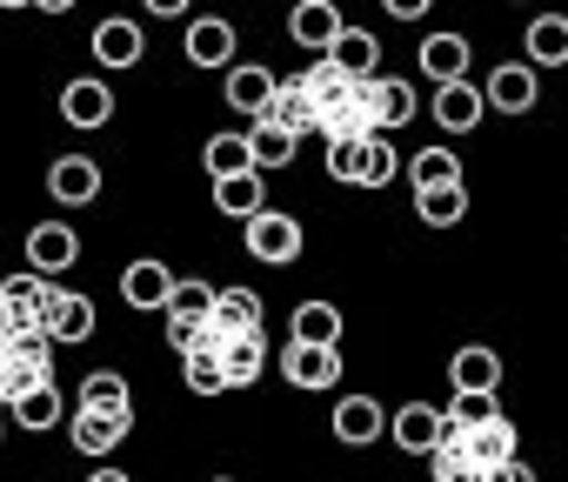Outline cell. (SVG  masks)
<instances>
[{"label": "cell", "mask_w": 568, "mask_h": 482, "mask_svg": "<svg viewBox=\"0 0 568 482\" xmlns=\"http://www.w3.org/2000/svg\"><path fill=\"white\" fill-rule=\"evenodd\" d=\"M54 335H8V349H0V395L8 402H21V395H34V389H48L54 382Z\"/></svg>", "instance_id": "obj_1"}, {"label": "cell", "mask_w": 568, "mask_h": 482, "mask_svg": "<svg viewBox=\"0 0 568 482\" xmlns=\"http://www.w3.org/2000/svg\"><path fill=\"white\" fill-rule=\"evenodd\" d=\"M48 295H54L48 275H8V289H0V322H8V335H48Z\"/></svg>", "instance_id": "obj_2"}, {"label": "cell", "mask_w": 568, "mask_h": 482, "mask_svg": "<svg viewBox=\"0 0 568 482\" xmlns=\"http://www.w3.org/2000/svg\"><path fill=\"white\" fill-rule=\"evenodd\" d=\"M247 255L267 262V269L295 262V255H302V221H295V214H281V208L254 214V221H247Z\"/></svg>", "instance_id": "obj_3"}, {"label": "cell", "mask_w": 568, "mask_h": 482, "mask_svg": "<svg viewBox=\"0 0 568 482\" xmlns=\"http://www.w3.org/2000/svg\"><path fill=\"white\" fill-rule=\"evenodd\" d=\"M388 435H395V449H408V455H435L442 435H448V409H435V402H402L395 422H388Z\"/></svg>", "instance_id": "obj_4"}, {"label": "cell", "mask_w": 568, "mask_h": 482, "mask_svg": "<svg viewBox=\"0 0 568 482\" xmlns=\"http://www.w3.org/2000/svg\"><path fill=\"white\" fill-rule=\"evenodd\" d=\"M288 34L328 61V54H335V41L348 34V21H342V8H335V0H295V14H288Z\"/></svg>", "instance_id": "obj_5"}, {"label": "cell", "mask_w": 568, "mask_h": 482, "mask_svg": "<svg viewBox=\"0 0 568 482\" xmlns=\"http://www.w3.org/2000/svg\"><path fill=\"white\" fill-rule=\"evenodd\" d=\"M241 335H261V295H254V289H221V309H214L201 349H227V342H241Z\"/></svg>", "instance_id": "obj_6"}, {"label": "cell", "mask_w": 568, "mask_h": 482, "mask_svg": "<svg viewBox=\"0 0 568 482\" xmlns=\"http://www.w3.org/2000/svg\"><path fill=\"white\" fill-rule=\"evenodd\" d=\"M274 94H281V81H274L261 61H234V68H227V108H234V114H247V121H267Z\"/></svg>", "instance_id": "obj_7"}, {"label": "cell", "mask_w": 568, "mask_h": 482, "mask_svg": "<svg viewBox=\"0 0 568 482\" xmlns=\"http://www.w3.org/2000/svg\"><path fill=\"white\" fill-rule=\"evenodd\" d=\"M148 54V34L128 21V14H108L101 28H94V68H108V74H121V68H134Z\"/></svg>", "instance_id": "obj_8"}, {"label": "cell", "mask_w": 568, "mask_h": 482, "mask_svg": "<svg viewBox=\"0 0 568 482\" xmlns=\"http://www.w3.org/2000/svg\"><path fill=\"white\" fill-rule=\"evenodd\" d=\"M181 48H187V61L194 68H234V28L221 21V14H201V21H187L181 28Z\"/></svg>", "instance_id": "obj_9"}, {"label": "cell", "mask_w": 568, "mask_h": 482, "mask_svg": "<svg viewBox=\"0 0 568 482\" xmlns=\"http://www.w3.org/2000/svg\"><path fill=\"white\" fill-rule=\"evenodd\" d=\"M481 94H488V108H495V114H528V108H535V94H541L535 61H515V68L501 61V68L481 81Z\"/></svg>", "instance_id": "obj_10"}, {"label": "cell", "mask_w": 568, "mask_h": 482, "mask_svg": "<svg viewBox=\"0 0 568 482\" xmlns=\"http://www.w3.org/2000/svg\"><path fill=\"white\" fill-rule=\"evenodd\" d=\"M174 289H181V282H174L168 262H128V269H121V302H128V309H168Z\"/></svg>", "instance_id": "obj_11"}, {"label": "cell", "mask_w": 568, "mask_h": 482, "mask_svg": "<svg viewBox=\"0 0 568 482\" xmlns=\"http://www.w3.org/2000/svg\"><path fill=\"white\" fill-rule=\"evenodd\" d=\"M281 375H288L295 389H335L342 382V349H302V342H288V349H281Z\"/></svg>", "instance_id": "obj_12"}, {"label": "cell", "mask_w": 568, "mask_h": 482, "mask_svg": "<svg viewBox=\"0 0 568 482\" xmlns=\"http://www.w3.org/2000/svg\"><path fill=\"white\" fill-rule=\"evenodd\" d=\"M28 262H34V275H61V269H74V262H81L74 228H68V221H41V228L28 234Z\"/></svg>", "instance_id": "obj_13"}, {"label": "cell", "mask_w": 568, "mask_h": 482, "mask_svg": "<svg viewBox=\"0 0 568 482\" xmlns=\"http://www.w3.org/2000/svg\"><path fill=\"white\" fill-rule=\"evenodd\" d=\"M481 114H488V94H481L475 81H448V88H435V121H442L448 134H475Z\"/></svg>", "instance_id": "obj_14"}, {"label": "cell", "mask_w": 568, "mask_h": 482, "mask_svg": "<svg viewBox=\"0 0 568 482\" xmlns=\"http://www.w3.org/2000/svg\"><path fill=\"white\" fill-rule=\"evenodd\" d=\"M48 194H54L61 208H88V201L101 194V168H94L88 154H61V161L48 168Z\"/></svg>", "instance_id": "obj_15"}, {"label": "cell", "mask_w": 568, "mask_h": 482, "mask_svg": "<svg viewBox=\"0 0 568 482\" xmlns=\"http://www.w3.org/2000/svg\"><path fill=\"white\" fill-rule=\"evenodd\" d=\"M342 309L335 302H295V315H288V342H302V349H342Z\"/></svg>", "instance_id": "obj_16"}, {"label": "cell", "mask_w": 568, "mask_h": 482, "mask_svg": "<svg viewBox=\"0 0 568 482\" xmlns=\"http://www.w3.org/2000/svg\"><path fill=\"white\" fill-rule=\"evenodd\" d=\"M448 382H455V395H495V382H501V355L481 349V342H468V349L448 355Z\"/></svg>", "instance_id": "obj_17"}, {"label": "cell", "mask_w": 568, "mask_h": 482, "mask_svg": "<svg viewBox=\"0 0 568 482\" xmlns=\"http://www.w3.org/2000/svg\"><path fill=\"white\" fill-rule=\"evenodd\" d=\"M388 422H395V415H382V402H375V395H348V402H335V435H342L348 449L382 442V435H388Z\"/></svg>", "instance_id": "obj_18"}, {"label": "cell", "mask_w": 568, "mask_h": 482, "mask_svg": "<svg viewBox=\"0 0 568 482\" xmlns=\"http://www.w3.org/2000/svg\"><path fill=\"white\" fill-rule=\"evenodd\" d=\"M128 429H134V415H94V409H74V415H68V442H74L81 455H108V449H121Z\"/></svg>", "instance_id": "obj_19"}, {"label": "cell", "mask_w": 568, "mask_h": 482, "mask_svg": "<svg viewBox=\"0 0 568 482\" xmlns=\"http://www.w3.org/2000/svg\"><path fill=\"white\" fill-rule=\"evenodd\" d=\"M415 61H422V74H428L435 88H448V81H468V41H462V34H428Z\"/></svg>", "instance_id": "obj_20"}, {"label": "cell", "mask_w": 568, "mask_h": 482, "mask_svg": "<svg viewBox=\"0 0 568 482\" xmlns=\"http://www.w3.org/2000/svg\"><path fill=\"white\" fill-rule=\"evenodd\" d=\"M61 114L74 128H101V121H114V88L108 81H68L61 88Z\"/></svg>", "instance_id": "obj_21"}, {"label": "cell", "mask_w": 568, "mask_h": 482, "mask_svg": "<svg viewBox=\"0 0 568 482\" xmlns=\"http://www.w3.org/2000/svg\"><path fill=\"white\" fill-rule=\"evenodd\" d=\"M515 442H521V435H515V422H508V415H495V422H481V429H468V435H462V455H468V462H481V469H501V462H515Z\"/></svg>", "instance_id": "obj_22"}, {"label": "cell", "mask_w": 568, "mask_h": 482, "mask_svg": "<svg viewBox=\"0 0 568 482\" xmlns=\"http://www.w3.org/2000/svg\"><path fill=\"white\" fill-rule=\"evenodd\" d=\"M267 121H274V128H288V134H315V128H322V108H315V94L302 88V74H295V81H281Z\"/></svg>", "instance_id": "obj_23"}, {"label": "cell", "mask_w": 568, "mask_h": 482, "mask_svg": "<svg viewBox=\"0 0 568 482\" xmlns=\"http://www.w3.org/2000/svg\"><path fill=\"white\" fill-rule=\"evenodd\" d=\"M48 335H54V342H88V335H94V302L54 289V295H48Z\"/></svg>", "instance_id": "obj_24"}, {"label": "cell", "mask_w": 568, "mask_h": 482, "mask_svg": "<svg viewBox=\"0 0 568 482\" xmlns=\"http://www.w3.org/2000/svg\"><path fill=\"white\" fill-rule=\"evenodd\" d=\"M214 208H221V214H234L241 228H247L254 214H267V188H261V168H254V174H234V181H214Z\"/></svg>", "instance_id": "obj_25"}, {"label": "cell", "mask_w": 568, "mask_h": 482, "mask_svg": "<svg viewBox=\"0 0 568 482\" xmlns=\"http://www.w3.org/2000/svg\"><path fill=\"white\" fill-rule=\"evenodd\" d=\"M247 148H254V168H261V174H274V168H288V161H295L302 134L274 128V121H254V128H247Z\"/></svg>", "instance_id": "obj_26"}, {"label": "cell", "mask_w": 568, "mask_h": 482, "mask_svg": "<svg viewBox=\"0 0 568 482\" xmlns=\"http://www.w3.org/2000/svg\"><path fill=\"white\" fill-rule=\"evenodd\" d=\"M342 74H355V81H375V68H382V41L368 34V28H348L342 41H335V54H328Z\"/></svg>", "instance_id": "obj_27"}, {"label": "cell", "mask_w": 568, "mask_h": 482, "mask_svg": "<svg viewBox=\"0 0 568 482\" xmlns=\"http://www.w3.org/2000/svg\"><path fill=\"white\" fill-rule=\"evenodd\" d=\"M528 61L535 68H561L568 61V14H535L528 21Z\"/></svg>", "instance_id": "obj_28"}, {"label": "cell", "mask_w": 568, "mask_h": 482, "mask_svg": "<svg viewBox=\"0 0 568 482\" xmlns=\"http://www.w3.org/2000/svg\"><path fill=\"white\" fill-rule=\"evenodd\" d=\"M368 88H375V114H382V134H395V128H408V121H415V108H422V101H415V88H408V81H382V74H375Z\"/></svg>", "instance_id": "obj_29"}, {"label": "cell", "mask_w": 568, "mask_h": 482, "mask_svg": "<svg viewBox=\"0 0 568 482\" xmlns=\"http://www.w3.org/2000/svg\"><path fill=\"white\" fill-rule=\"evenodd\" d=\"M201 161H207V174H214V181H234V174H254V148H247V134H214Z\"/></svg>", "instance_id": "obj_30"}, {"label": "cell", "mask_w": 568, "mask_h": 482, "mask_svg": "<svg viewBox=\"0 0 568 482\" xmlns=\"http://www.w3.org/2000/svg\"><path fill=\"white\" fill-rule=\"evenodd\" d=\"M81 409H94V415H134V402H128V382H121L114 369H94V375L81 382Z\"/></svg>", "instance_id": "obj_31"}, {"label": "cell", "mask_w": 568, "mask_h": 482, "mask_svg": "<svg viewBox=\"0 0 568 482\" xmlns=\"http://www.w3.org/2000/svg\"><path fill=\"white\" fill-rule=\"evenodd\" d=\"M408 181H415V194H422V188H455V181H462L455 148H422V154L408 161Z\"/></svg>", "instance_id": "obj_32"}, {"label": "cell", "mask_w": 568, "mask_h": 482, "mask_svg": "<svg viewBox=\"0 0 568 482\" xmlns=\"http://www.w3.org/2000/svg\"><path fill=\"white\" fill-rule=\"evenodd\" d=\"M415 214L428 221V228H455L462 214H468V188L455 181V188H422L415 194Z\"/></svg>", "instance_id": "obj_33"}, {"label": "cell", "mask_w": 568, "mask_h": 482, "mask_svg": "<svg viewBox=\"0 0 568 482\" xmlns=\"http://www.w3.org/2000/svg\"><path fill=\"white\" fill-rule=\"evenodd\" d=\"M368 141H375V134H335V141H328V174L362 188V174H368Z\"/></svg>", "instance_id": "obj_34"}, {"label": "cell", "mask_w": 568, "mask_h": 482, "mask_svg": "<svg viewBox=\"0 0 568 482\" xmlns=\"http://www.w3.org/2000/svg\"><path fill=\"white\" fill-rule=\"evenodd\" d=\"M214 309H221V289L201 282V275H187L174 289V302H168V315H187V322H214Z\"/></svg>", "instance_id": "obj_35"}, {"label": "cell", "mask_w": 568, "mask_h": 482, "mask_svg": "<svg viewBox=\"0 0 568 482\" xmlns=\"http://www.w3.org/2000/svg\"><path fill=\"white\" fill-rule=\"evenodd\" d=\"M181 369H187V389H194V395H221V389H234L221 349H194V355H181Z\"/></svg>", "instance_id": "obj_36"}, {"label": "cell", "mask_w": 568, "mask_h": 482, "mask_svg": "<svg viewBox=\"0 0 568 482\" xmlns=\"http://www.w3.org/2000/svg\"><path fill=\"white\" fill-rule=\"evenodd\" d=\"M8 415L21 422V429H54L68 409H61V389L48 382V389H34V395H21V402H8Z\"/></svg>", "instance_id": "obj_37"}, {"label": "cell", "mask_w": 568, "mask_h": 482, "mask_svg": "<svg viewBox=\"0 0 568 482\" xmlns=\"http://www.w3.org/2000/svg\"><path fill=\"white\" fill-rule=\"evenodd\" d=\"M221 362H227V382H234V389H247V382L261 375L267 349H261V335H241V342H227V349H221Z\"/></svg>", "instance_id": "obj_38"}, {"label": "cell", "mask_w": 568, "mask_h": 482, "mask_svg": "<svg viewBox=\"0 0 568 482\" xmlns=\"http://www.w3.org/2000/svg\"><path fill=\"white\" fill-rule=\"evenodd\" d=\"M395 174H402V161H395V141H388V134H375V141H368V174H362V188H388Z\"/></svg>", "instance_id": "obj_39"}, {"label": "cell", "mask_w": 568, "mask_h": 482, "mask_svg": "<svg viewBox=\"0 0 568 482\" xmlns=\"http://www.w3.org/2000/svg\"><path fill=\"white\" fill-rule=\"evenodd\" d=\"M428 462H435V482H488V469H481V462H468L462 449H435Z\"/></svg>", "instance_id": "obj_40"}, {"label": "cell", "mask_w": 568, "mask_h": 482, "mask_svg": "<svg viewBox=\"0 0 568 482\" xmlns=\"http://www.w3.org/2000/svg\"><path fill=\"white\" fill-rule=\"evenodd\" d=\"M501 415V402L495 395H455V409H448V422L455 429H481V422H495Z\"/></svg>", "instance_id": "obj_41"}, {"label": "cell", "mask_w": 568, "mask_h": 482, "mask_svg": "<svg viewBox=\"0 0 568 482\" xmlns=\"http://www.w3.org/2000/svg\"><path fill=\"white\" fill-rule=\"evenodd\" d=\"M141 8H148L154 21H187V8H194V0H141Z\"/></svg>", "instance_id": "obj_42"}, {"label": "cell", "mask_w": 568, "mask_h": 482, "mask_svg": "<svg viewBox=\"0 0 568 482\" xmlns=\"http://www.w3.org/2000/svg\"><path fill=\"white\" fill-rule=\"evenodd\" d=\"M382 8H388V14H395V21H422V14H428V8H435V0H382Z\"/></svg>", "instance_id": "obj_43"}, {"label": "cell", "mask_w": 568, "mask_h": 482, "mask_svg": "<svg viewBox=\"0 0 568 482\" xmlns=\"http://www.w3.org/2000/svg\"><path fill=\"white\" fill-rule=\"evenodd\" d=\"M488 482H535V469L515 455V462H501V469H488Z\"/></svg>", "instance_id": "obj_44"}, {"label": "cell", "mask_w": 568, "mask_h": 482, "mask_svg": "<svg viewBox=\"0 0 568 482\" xmlns=\"http://www.w3.org/2000/svg\"><path fill=\"white\" fill-rule=\"evenodd\" d=\"M88 482H134V475H128V469H94Z\"/></svg>", "instance_id": "obj_45"}, {"label": "cell", "mask_w": 568, "mask_h": 482, "mask_svg": "<svg viewBox=\"0 0 568 482\" xmlns=\"http://www.w3.org/2000/svg\"><path fill=\"white\" fill-rule=\"evenodd\" d=\"M34 8H41V14H68V8H74V0H34Z\"/></svg>", "instance_id": "obj_46"}, {"label": "cell", "mask_w": 568, "mask_h": 482, "mask_svg": "<svg viewBox=\"0 0 568 482\" xmlns=\"http://www.w3.org/2000/svg\"><path fill=\"white\" fill-rule=\"evenodd\" d=\"M8 8H21V0H8Z\"/></svg>", "instance_id": "obj_47"}, {"label": "cell", "mask_w": 568, "mask_h": 482, "mask_svg": "<svg viewBox=\"0 0 568 482\" xmlns=\"http://www.w3.org/2000/svg\"><path fill=\"white\" fill-rule=\"evenodd\" d=\"M214 482H227V475H214Z\"/></svg>", "instance_id": "obj_48"}]
</instances>
